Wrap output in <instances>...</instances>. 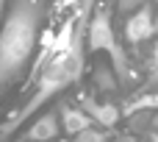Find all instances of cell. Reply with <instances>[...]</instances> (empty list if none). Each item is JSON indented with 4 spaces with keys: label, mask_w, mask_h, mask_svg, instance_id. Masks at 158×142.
Wrapping results in <instances>:
<instances>
[{
    "label": "cell",
    "mask_w": 158,
    "mask_h": 142,
    "mask_svg": "<svg viewBox=\"0 0 158 142\" xmlns=\"http://www.w3.org/2000/svg\"><path fill=\"white\" fill-rule=\"evenodd\" d=\"M36 42V3L19 0L0 33V84L8 81L31 56Z\"/></svg>",
    "instance_id": "cell-1"
},
{
    "label": "cell",
    "mask_w": 158,
    "mask_h": 142,
    "mask_svg": "<svg viewBox=\"0 0 158 142\" xmlns=\"http://www.w3.org/2000/svg\"><path fill=\"white\" fill-rule=\"evenodd\" d=\"M89 45H92V50H111V53H117L114 50V33H111V25H108L106 14L94 17V22L89 28ZM117 59H119V53H117Z\"/></svg>",
    "instance_id": "cell-2"
},
{
    "label": "cell",
    "mask_w": 158,
    "mask_h": 142,
    "mask_svg": "<svg viewBox=\"0 0 158 142\" xmlns=\"http://www.w3.org/2000/svg\"><path fill=\"white\" fill-rule=\"evenodd\" d=\"M125 33H128L131 42L147 39V36L153 33V14H150V8H139L136 14H131V20H128V25H125Z\"/></svg>",
    "instance_id": "cell-3"
},
{
    "label": "cell",
    "mask_w": 158,
    "mask_h": 142,
    "mask_svg": "<svg viewBox=\"0 0 158 142\" xmlns=\"http://www.w3.org/2000/svg\"><path fill=\"white\" fill-rule=\"evenodd\" d=\"M58 134V123H56V117L53 114H44L39 123H33V128H31V140H39V142H44V140H53Z\"/></svg>",
    "instance_id": "cell-4"
},
{
    "label": "cell",
    "mask_w": 158,
    "mask_h": 142,
    "mask_svg": "<svg viewBox=\"0 0 158 142\" xmlns=\"http://www.w3.org/2000/svg\"><path fill=\"white\" fill-rule=\"evenodd\" d=\"M86 112H89L94 120H100L103 126H114L117 117H119L114 106H100V103H94V100H86Z\"/></svg>",
    "instance_id": "cell-5"
},
{
    "label": "cell",
    "mask_w": 158,
    "mask_h": 142,
    "mask_svg": "<svg viewBox=\"0 0 158 142\" xmlns=\"http://www.w3.org/2000/svg\"><path fill=\"white\" fill-rule=\"evenodd\" d=\"M86 123H89V117H86L83 112L64 109V131H67V134H81V131H86Z\"/></svg>",
    "instance_id": "cell-6"
},
{
    "label": "cell",
    "mask_w": 158,
    "mask_h": 142,
    "mask_svg": "<svg viewBox=\"0 0 158 142\" xmlns=\"http://www.w3.org/2000/svg\"><path fill=\"white\" fill-rule=\"evenodd\" d=\"M103 137L100 134H94V131H81L78 134V142H100Z\"/></svg>",
    "instance_id": "cell-7"
},
{
    "label": "cell",
    "mask_w": 158,
    "mask_h": 142,
    "mask_svg": "<svg viewBox=\"0 0 158 142\" xmlns=\"http://www.w3.org/2000/svg\"><path fill=\"white\" fill-rule=\"evenodd\" d=\"M119 6H122V8H139L142 0H119Z\"/></svg>",
    "instance_id": "cell-8"
},
{
    "label": "cell",
    "mask_w": 158,
    "mask_h": 142,
    "mask_svg": "<svg viewBox=\"0 0 158 142\" xmlns=\"http://www.w3.org/2000/svg\"><path fill=\"white\" fill-rule=\"evenodd\" d=\"M156 64H158V45H156Z\"/></svg>",
    "instance_id": "cell-9"
},
{
    "label": "cell",
    "mask_w": 158,
    "mask_h": 142,
    "mask_svg": "<svg viewBox=\"0 0 158 142\" xmlns=\"http://www.w3.org/2000/svg\"><path fill=\"white\" fill-rule=\"evenodd\" d=\"M153 142H158V134H156V137H153Z\"/></svg>",
    "instance_id": "cell-10"
},
{
    "label": "cell",
    "mask_w": 158,
    "mask_h": 142,
    "mask_svg": "<svg viewBox=\"0 0 158 142\" xmlns=\"http://www.w3.org/2000/svg\"><path fill=\"white\" fill-rule=\"evenodd\" d=\"M3 3H6V0H0V8H3Z\"/></svg>",
    "instance_id": "cell-11"
}]
</instances>
